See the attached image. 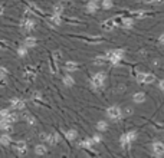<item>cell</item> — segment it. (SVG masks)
<instances>
[{"mask_svg":"<svg viewBox=\"0 0 164 158\" xmlns=\"http://www.w3.org/2000/svg\"><path fill=\"white\" fill-rule=\"evenodd\" d=\"M112 65H118L123 58H124V50L123 49H114V50H109L107 52V56H105Z\"/></svg>","mask_w":164,"mask_h":158,"instance_id":"1","label":"cell"},{"mask_svg":"<svg viewBox=\"0 0 164 158\" xmlns=\"http://www.w3.org/2000/svg\"><path fill=\"white\" fill-rule=\"evenodd\" d=\"M107 117L112 121H118V119L123 118V111L118 106H109L107 109Z\"/></svg>","mask_w":164,"mask_h":158,"instance_id":"2","label":"cell"},{"mask_svg":"<svg viewBox=\"0 0 164 158\" xmlns=\"http://www.w3.org/2000/svg\"><path fill=\"white\" fill-rule=\"evenodd\" d=\"M135 137H137V132H134V131H131V132H127V134H124V135H121V138H120V142H121V145L124 147V148H127L134 140H135Z\"/></svg>","mask_w":164,"mask_h":158,"instance_id":"3","label":"cell"},{"mask_svg":"<svg viewBox=\"0 0 164 158\" xmlns=\"http://www.w3.org/2000/svg\"><path fill=\"white\" fill-rule=\"evenodd\" d=\"M105 72H98L92 76V86L94 88H101L105 82Z\"/></svg>","mask_w":164,"mask_h":158,"instance_id":"4","label":"cell"},{"mask_svg":"<svg viewBox=\"0 0 164 158\" xmlns=\"http://www.w3.org/2000/svg\"><path fill=\"white\" fill-rule=\"evenodd\" d=\"M10 106L14 111H22V109H25V101L20 99V98H12L10 99Z\"/></svg>","mask_w":164,"mask_h":158,"instance_id":"5","label":"cell"},{"mask_svg":"<svg viewBox=\"0 0 164 158\" xmlns=\"http://www.w3.org/2000/svg\"><path fill=\"white\" fill-rule=\"evenodd\" d=\"M155 81V76L153 73H140L138 75V82L140 83H153Z\"/></svg>","mask_w":164,"mask_h":158,"instance_id":"6","label":"cell"},{"mask_svg":"<svg viewBox=\"0 0 164 158\" xmlns=\"http://www.w3.org/2000/svg\"><path fill=\"white\" fill-rule=\"evenodd\" d=\"M14 151L17 152V155H25V154L28 152V145H26V142H25V141H19V142H16V145H14Z\"/></svg>","mask_w":164,"mask_h":158,"instance_id":"7","label":"cell"},{"mask_svg":"<svg viewBox=\"0 0 164 158\" xmlns=\"http://www.w3.org/2000/svg\"><path fill=\"white\" fill-rule=\"evenodd\" d=\"M43 138L48 141V144H51L52 147L56 145L59 142V137H58V134H43Z\"/></svg>","mask_w":164,"mask_h":158,"instance_id":"8","label":"cell"},{"mask_svg":"<svg viewBox=\"0 0 164 158\" xmlns=\"http://www.w3.org/2000/svg\"><path fill=\"white\" fill-rule=\"evenodd\" d=\"M153 154L154 155H163L164 154V144L163 142H154L153 144Z\"/></svg>","mask_w":164,"mask_h":158,"instance_id":"9","label":"cell"},{"mask_svg":"<svg viewBox=\"0 0 164 158\" xmlns=\"http://www.w3.org/2000/svg\"><path fill=\"white\" fill-rule=\"evenodd\" d=\"M132 101H134L135 104H143V102L146 101V94H144V92H137V94H134Z\"/></svg>","mask_w":164,"mask_h":158,"instance_id":"10","label":"cell"},{"mask_svg":"<svg viewBox=\"0 0 164 158\" xmlns=\"http://www.w3.org/2000/svg\"><path fill=\"white\" fill-rule=\"evenodd\" d=\"M10 142H12V138H10V135H9V134H3V135H0V144H2L3 147L10 145Z\"/></svg>","mask_w":164,"mask_h":158,"instance_id":"11","label":"cell"},{"mask_svg":"<svg viewBox=\"0 0 164 158\" xmlns=\"http://www.w3.org/2000/svg\"><path fill=\"white\" fill-rule=\"evenodd\" d=\"M22 26L25 28V30L30 32V30H33V28H35V20H32V19H26L25 22H23V25H22Z\"/></svg>","mask_w":164,"mask_h":158,"instance_id":"12","label":"cell"},{"mask_svg":"<svg viewBox=\"0 0 164 158\" xmlns=\"http://www.w3.org/2000/svg\"><path fill=\"white\" fill-rule=\"evenodd\" d=\"M0 129H2V131H10L12 129V124L10 122H7L5 118H0Z\"/></svg>","mask_w":164,"mask_h":158,"instance_id":"13","label":"cell"},{"mask_svg":"<svg viewBox=\"0 0 164 158\" xmlns=\"http://www.w3.org/2000/svg\"><path fill=\"white\" fill-rule=\"evenodd\" d=\"M86 10H88L89 13L97 12V10H98V3H97V2H94V0H91V2L86 5Z\"/></svg>","mask_w":164,"mask_h":158,"instance_id":"14","label":"cell"},{"mask_svg":"<svg viewBox=\"0 0 164 158\" xmlns=\"http://www.w3.org/2000/svg\"><path fill=\"white\" fill-rule=\"evenodd\" d=\"M62 82H63L65 86H72V85L75 83V81H74V78H72L71 75H65V76L62 78Z\"/></svg>","mask_w":164,"mask_h":158,"instance_id":"15","label":"cell"},{"mask_svg":"<svg viewBox=\"0 0 164 158\" xmlns=\"http://www.w3.org/2000/svg\"><path fill=\"white\" fill-rule=\"evenodd\" d=\"M35 45H36V37L28 36V37L25 39V46H26V48H33Z\"/></svg>","mask_w":164,"mask_h":158,"instance_id":"16","label":"cell"},{"mask_svg":"<svg viewBox=\"0 0 164 158\" xmlns=\"http://www.w3.org/2000/svg\"><path fill=\"white\" fill-rule=\"evenodd\" d=\"M46 152H48V149H46V147H45V145L39 144V145H36V147H35V154H36V155H45Z\"/></svg>","mask_w":164,"mask_h":158,"instance_id":"17","label":"cell"},{"mask_svg":"<svg viewBox=\"0 0 164 158\" xmlns=\"http://www.w3.org/2000/svg\"><path fill=\"white\" fill-rule=\"evenodd\" d=\"M65 69H66V71H69V72L76 71V69H78V65H76L75 62H72V60H69V62H66V63H65Z\"/></svg>","mask_w":164,"mask_h":158,"instance_id":"18","label":"cell"},{"mask_svg":"<svg viewBox=\"0 0 164 158\" xmlns=\"http://www.w3.org/2000/svg\"><path fill=\"white\" fill-rule=\"evenodd\" d=\"M65 135H66V138H68L69 141H74V140H76V137H78V132H76L75 129H69Z\"/></svg>","mask_w":164,"mask_h":158,"instance_id":"19","label":"cell"},{"mask_svg":"<svg viewBox=\"0 0 164 158\" xmlns=\"http://www.w3.org/2000/svg\"><path fill=\"white\" fill-rule=\"evenodd\" d=\"M17 55L20 56V58H25L26 55H28V48L23 45V46H20V48H17Z\"/></svg>","mask_w":164,"mask_h":158,"instance_id":"20","label":"cell"},{"mask_svg":"<svg viewBox=\"0 0 164 158\" xmlns=\"http://www.w3.org/2000/svg\"><path fill=\"white\" fill-rule=\"evenodd\" d=\"M9 75V71L6 69L5 66H0V79H6Z\"/></svg>","mask_w":164,"mask_h":158,"instance_id":"21","label":"cell"},{"mask_svg":"<svg viewBox=\"0 0 164 158\" xmlns=\"http://www.w3.org/2000/svg\"><path fill=\"white\" fill-rule=\"evenodd\" d=\"M108 128V124L105 122V121H99L98 124H97V129L98 131H105Z\"/></svg>","mask_w":164,"mask_h":158,"instance_id":"22","label":"cell"},{"mask_svg":"<svg viewBox=\"0 0 164 158\" xmlns=\"http://www.w3.org/2000/svg\"><path fill=\"white\" fill-rule=\"evenodd\" d=\"M92 145H94V144H92V141H91V140H84V141L79 144V147H81V148H91Z\"/></svg>","mask_w":164,"mask_h":158,"instance_id":"23","label":"cell"},{"mask_svg":"<svg viewBox=\"0 0 164 158\" xmlns=\"http://www.w3.org/2000/svg\"><path fill=\"white\" fill-rule=\"evenodd\" d=\"M123 25H124L125 28H131V26L134 25V20H132L131 17H125V19L123 20Z\"/></svg>","mask_w":164,"mask_h":158,"instance_id":"24","label":"cell"},{"mask_svg":"<svg viewBox=\"0 0 164 158\" xmlns=\"http://www.w3.org/2000/svg\"><path fill=\"white\" fill-rule=\"evenodd\" d=\"M25 119L28 121L29 125H35V124H36V119H35L32 115H28V114H26V115H25Z\"/></svg>","mask_w":164,"mask_h":158,"instance_id":"25","label":"cell"},{"mask_svg":"<svg viewBox=\"0 0 164 158\" xmlns=\"http://www.w3.org/2000/svg\"><path fill=\"white\" fill-rule=\"evenodd\" d=\"M51 20H52V23H55V25H61V14H53Z\"/></svg>","mask_w":164,"mask_h":158,"instance_id":"26","label":"cell"},{"mask_svg":"<svg viewBox=\"0 0 164 158\" xmlns=\"http://www.w3.org/2000/svg\"><path fill=\"white\" fill-rule=\"evenodd\" d=\"M63 12V6H61V5H56L55 7H53V14H61Z\"/></svg>","mask_w":164,"mask_h":158,"instance_id":"27","label":"cell"},{"mask_svg":"<svg viewBox=\"0 0 164 158\" xmlns=\"http://www.w3.org/2000/svg\"><path fill=\"white\" fill-rule=\"evenodd\" d=\"M102 7H104V9H111V7H112V0H104Z\"/></svg>","mask_w":164,"mask_h":158,"instance_id":"28","label":"cell"},{"mask_svg":"<svg viewBox=\"0 0 164 158\" xmlns=\"http://www.w3.org/2000/svg\"><path fill=\"white\" fill-rule=\"evenodd\" d=\"M91 141H92V144H98V142H101V135H98V134H97V135H94Z\"/></svg>","mask_w":164,"mask_h":158,"instance_id":"29","label":"cell"},{"mask_svg":"<svg viewBox=\"0 0 164 158\" xmlns=\"http://www.w3.org/2000/svg\"><path fill=\"white\" fill-rule=\"evenodd\" d=\"M158 89H161V91H163V92H164V79H163V81H160V82H158Z\"/></svg>","mask_w":164,"mask_h":158,"instance_id":"30","label":"cell"},{"mask_svg":"<svg viewBox=\"0 0 164 158\" xmlns=\"http://www.w3.org/2000/svg\"><path fill=\"white\" fill-rule=\"evenodd\" d=\"M158 42H160L161 45H164V35H161V36L158 37Z\"/></svg>","mask_w":164,"mask_h":158,"instance_id":"31","label":"cell"},{"mask_svg":"<svg viewBox=\"0 0 164 158\" xmlns=\"http://www.w3.org/2000/svg\"><path fill=\"white\" fill-rule=\"evenodd\" d=\"M3 13H5V7H3V6H0V16H2Z\"/></svg>","mask_w":164,"mask_h":158,"instance_id":"32","label":"cell"},{"mask_svg":"<svg viewBox=\"0 0 164 158\" xmlns=\"http://www.w3.org/2000/svg\"><path fill=\"white\" fill-rule=\"evenodd\" d=\"M94 2H98V0H94Z\"/></svg>","mask_w":164,"mask_h":158,"instance_id":"33","label":"cell"}]
</instances>
